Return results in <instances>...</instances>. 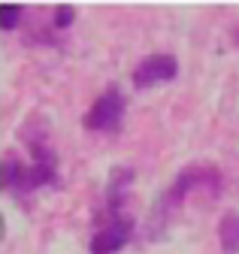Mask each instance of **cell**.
<instances>
[{
    "mask_svg": "<svg viewBox=\"0 0 239 254\" xmlns=\"http://www.w3.org/2000/svg\"><path fill=\"white\" fill-rule=\"evenodd\" d=\"M21 6H15V3H6V6H0V27L3 30H12L15 24H18V18H21Z\"/></svg>",
    "mask_w": 239,
    "mask_h": 254,
    "instance_id": "obj_7",
    "label": "cell"
},
{
    "mask_svg": "<svg viewBox=\"0 0 239 254\" xmlns=\"http://www.w3.org/2000/svg\"><path fill=\"white\" fill-rule=\"evenodd\" d=\"M179 73V61L173 55H148L136 64V70H133V85L136 88H152V85H161V82H170L176 79Z\"/></svg>",
    "mask_w": 239,
    "mask_h": 254,
    "instance_id": "obj_5",
    "label": "cell"
},
{
    "mask_svg": "<svg viewBox=\"0 0 239 254\" xmlns=\"http://www.w3.org/2000/svg\"><path fill=\"white\" fill-rule=\"evenodd\" d=\"M194 188H209V190H218L221 188V173L212 167H188L176 176V182L167 188V194L158 200L155 215H152V227L161 230V224H167V218L182 206V200L191 194Z\"/></svg>",
    "mask_w": 239,
    "mask_h": 254,
    "instance_id": "obj_2",
    "label": "cell"
},
{
    "mask_svg": "<svg viewBox=\"0 0 239 254\" xmlns=\"http://www.w3.org/2000/svg\"><path fill=\"white\" fill-rule=\"evenodd\" d=\"M73 18H76L73 6H58V9H55V27H58V30L70 27V24H73Z\"/></svg>",
    "mask_w": 239,
    "mask_h": 254,
    "instance_id": "obj_8",
    "label": "cell"
},
{
    "mask_svg": "<svg viewBox=\"0 0 239 254\" xmlns=\"http://www.w3.org/2000/svg\"><path fill=\"white\" fill-rule=\"evenodd\" d=\"M121 115H124V97L118 88H106L100 97L91 103V109L85 112L82 124L85 130L91 133H112L118 130V124H121Z\"/></svg>",
    "mask_w": 239,
    "mask_h": 254,
    "instance_id": "obj_4",
    "label": "cell"
},
{
    "mask_svg": "<svg viewBox=\"0 0 239 254\" xmlns=\"http://www.w3.org/2000/svg\"><path fill=\"white\" fill-rule=\"evenodd\" d=\"M221 245L227 251H239V215H230L224 218V224H221Z\"/></svg>",
    "mask_w": 239,
    "mask_h": 254,
    "instance_id": "obj_6",
    "label": "cell"
},
{
    "mask_svg": "<svg viewBox=\"0 0 239 254\" xmlns=\"http://www.w3.org/2000/svg\"><path fill=\"white\" fill-rule=\"evenodd\" d=\"M27 148H31V164L27 167L15 154H6V161H3V188L9 194H15L18 200L58 182V161H55L52 145L46 139H27Z\"/></svg>",
    "mask_w": 239,
    "mask_h": 254,
    "instance_id": "obj_1",
    "label": "cell"
},
{
    "mask_svg": "<svg viewBox=\"0 0 239 254\" xmlns=\"http://www.w3.org/2000/svg\"><path fill=\"white\" fill-rule=\"evenodd\" d=\"M130 236H133V218L127 212L97 215V227H94L91 242H88V251L91 254H115L130 242Z\"/></svg>",
    "mask_w": 239,
    "mask_h": 254,
    "instance_id": "obj_3",
    "label": "cell"
}]
</instances>
